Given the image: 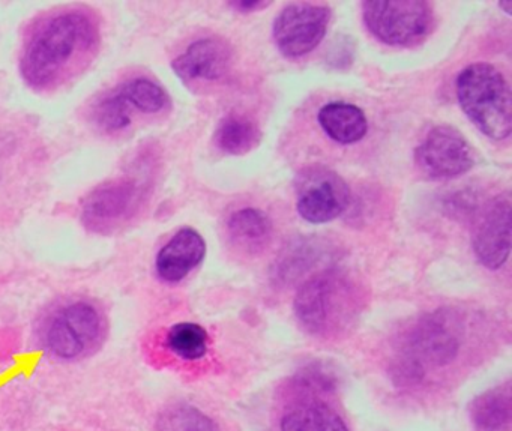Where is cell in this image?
<instances>
[{"instance_id": "cell-1", "label": "cell", "mask_w": 512, "mask_h": 431, "mask_svg": "<svg viewBox=\"0 0 512 431\" xmlns=\"http://www.w3.org/2000/svg\"><path fill=\"white\" fill-rule=\"evenodd\" d=\"M100 25L82 10L53 14L26 40L20 74L34 91H52L82 70L100 46Z\"/></svg>"}, {"instance_id": "cell-2", "label": "cell", "mask_w": 512, "mask_h": 431, "mask_svg": "<svg viewBox=\"0 0 512 431\" xmlns=\"http://www.w3.org/2000/svg\"><path fill=\"white\" fill-rule=\"evenodd\" d=\"M464 341V323L451 308H437L419 316L404 331L389 374L401 388H413L424 382L430 371L448 367L460 355Z\"/></svg>"}, {"instance_id": "cell-3", "label": "cell", "mask_w": 512, "mask_h": 431, "mask_svg": "<svg viewBox=\"0 0 512 431\" xmlns=\"http://www.w3.org/2000/svg\"><path fill=\"white\" fill-rule=\"evenodd\" d=\"M364 308V295L352 275L326 268L311 275L293 302L296 319L307 334L334 338L349 331Z\"/></svg>"}, {"instance_id": "cell-4", "label": "cell", "mask_w": 512, "mask_h": 431, "mask_svg": "<svg viewBox=\"0 0 512 431\" xmlns=\"http://www.w3.org/2000/svg\"><path fill=\"white\" fill-rule=\"evenodd\" d=\"M464 115L493 140H505L512 131V95L505 76L493 65L478 62L464 68L455 83Z\"/></svg>"}, {"instance_id": "cell-5", "label": "cell", "mask_w": 512, "mask_h": 431, "mask_svg": "<svg viewBox=\"0 0 512 431\" xmlns=\"http://www.w3.org/2000/svg\"><path fill=\"white\" fill-rule=\"evenodd\" d=\"M107 319L91 301L68 302L52 313L43 329V344L56 359L85 358L103 344Z\"/></svg>"}, {"instance_id": "cell-6", "label": "cell", "mask_w": 512, "mask_h": 431, "mask_svg": "<svg viewBox=\"0 0 512 431\" xmlns=\"http://www.w3.org/2000/svg\"><path fill=\"white\" fill-rule=\"evenodd\" d=\"M368 32L380 43L410 47L422 43L433 28V7L424 0H376L362 4Z\"/></svg>"}, {"instance_id": "cell-7", "label": "cell", "mask_w": 512, "mask_h": 431, "mask_svg": "<svg viewBox=\"0 0 512 431\" xmlns=\"http://www.w3.org/2000/svg\"><path fill=\"white\" fill-rule=\"evenodd\" d=\"M145 196V187L136 178L110 179L86 194L80 220L91 232L112 235L136 217Z\"/></svg>"}, {"instance_id": "cell-8", "label": "cell", "mask_w": 512, "mask_h": 431, "mask_svg": "<svg viewBox=\"0 0 512 431\" xmlns=\"http://www.w3.org/2000/svg\"><path fill=\"white\" fill-rule=\"evenodd\" d=\"M296 211L311 224L329 223L350 203V188L335 170L322 164L304 167L295 178Z\"/></svg>"}, {"instance_id": "cell-9", "label": "cell", "mask_w": 512, "mask_h": 431, "mask_svg": "<svg viewBox=\"0 0 512 431\" xmlns=\"http://www.w3.org/2000/svg\"><path fill=\"white\" fill-rule=\"evenodd\" d=\"M329 22L331 10L325 5L292 4L274 20L272 38L284 58H304L322 43Z\"/></svg>"}, {"instance_id": "cell-10", "label": "cell", "mask_w": 512, "mask_h": 431, "mask_svg": "<svg viewBox=\"0 0 512 431\" xmlns=\"http://www.w3.org/2000/svg\"><path fill=\"white\" fill-rule=\"evenodd\" d=\"M415 163L428 178L451 179L469 172L475 157L457 128L437 125L415 149Z\"/></svg>"}, {"instance_id": "cell-11", "label": "cell", "mask_w": 512, "mask_h": 431, "mask_svg": "<svg viewBox=\"0 0 512 431\" xmlns=\"http://www.w3.org/2000/svg\"><path fill=\"white\" fill-rule=\"evenodd\" d=\"M512 206L509 193L485 205L472 230V248L484 268L497 271L511 254Z\"/></svg>"}, {"instance_id": "cell-12", "label": "cell", "mask_w": 512, "mask_h": 431, "mask_svg": "<svg viewBox=\"0 0 512 431\" xmlns=\"http://www.w3.org/2000/svg\"><path fill=\"white\" fill-rule=\"evenodd\" d=\"M232 47L221 38H202L191 43L175 61L173 71L184 83L218 82L232 67Z\"/></svg>"}, {"instance_id": "cell-13", "label": "cell", "mask_w": 512, "mask_h": 431, "mask_svg": "<svg viewBox=\"0 0 512 431\" xmlns=\"http://www.w3.org/2000/svg\"><path fill=\"white\" fill-rule=\"evenodd\" d=\"M205 256L203 236L193 227H182L158 251L155 272L164 283H181L202 265Z\"/></svg>"}, {"instance_id": "cell-14", "label": "cell", "mask_w": 512, "mask_h": 431, "mask_svg": "<svg viewBox=\"0 0 512 431\" xmlns=\"http://www.w3.org/2000/svg\"><path fill=\"white\" fill-rule=\"evenodd\" d=\"M332 245L317 236H298L287 242L275 260L272 277L281 284H293L305 275L311 274L314 268L331 254Z\"/></svg>"}, {"instance_id": "cell-15", "label": "cell", "mask_w": 512, "mask_h": 431, "mask_svg": "<svg viewBox=\"0 0 512 431\" xmlns=\"http://www.w3.org/2000/svg\"><path fill=\"white\" fill-rule=\"evenodd\" d=\"M317 121L326 136L340 145H355L367 136V116L355 104H326L319 110Z\"/></svg>"}, {"instance_id": "cell-16", "label": "cell", "mask_w": 512, "mask_h": 431, "mask_svg": "<svg viewBox=\"0 0 512 431\" xmlns=\"http://www.w3.org/2000/svg\"><path fill=\"white\" fill-rule=\"evenodd\" d=\"M469 416L478 431L508 430L512 419L511 386H496L476 395L470 403Z\"/></svg>"}, {"instance_id": "cell-17", "label": "cell", "mask_w": 512, "mask_h": 431, "mask_svg": "<svg viewBox=\"0 0 512 431\" xmlns=\"http://www.w3.org/2000/svg\"><path fill=\"white\" fill-rule=\"evenodd\" d=\"M227 233L236 248L245 253H259L272 236V223L265 212L244 208L230 215Z\"/></svg>"}, {"instance_id": "cell-18", "label": "cell", "mask_w": 512, "mask_h": 431, "mask_svg": "<svg viewBox=\"0 0 512 431\" xmlns=\"http://www.w3.org/2000/svg\"><path fill=\"white\" fill-rule=\"evenodd\" d=\"M281 431H349L343 416L320 400H305L284 413Z\"/></svg>"}, {"instance_id": "cell-19", "label": "cell", "mask_w": 512, "mask_h": 431, "mask_svg": "<svg viewBox=\"0 0 512 431\" xmlns=\"http://www.w3.org/2000/svg\"><path fill=\"white\" fill-rule=\"evenodd\" d=\"M262 131L259 125L245 115L230 113L224 116L215 130L214 142L223 154L241 157L260 145Z\"/></svg>"}, {"instance_id": "cell-20", "label": "cell", "mask_w": 512, "mask_h": 431, "mask_svg": "<svg viewBox=\"0 0 512 431\" xmlns=\"http://www.w3.org/2000/svg\"><path fill=\"white\" fill-rule=\"evenodd\" d=\"M118 89L133 112L136 110L143 115H160L172 106V100L166 89L149 77L137 76L125 80Z\"/></svg>"}, {"instance_id": "cell-21", "label": "cell", "mask_w": 512, "mask_h": 431, "mask_svg": "<svg viewBox=\"0 0 512 431\" xmlns=\"http://www.w3.org/2000/svg\"><path fill=\"white\" fill-rule=\"evenodd\" d=\"M91 119L103 133H124L133 124V109L116 86L98 97L91 109Z\"/></svg>"}, {"instance_id": "cell-22", "label": "cell", "mask_w": 512, "mask_h": 431, "mask_svg": "<svg viewBox=\"0 0 512 431\" xmlns=\"http://www.w3.org/2000/svg\"><path fill=\"white\" fill-rule=\"evenodd\" d=\"M166 347L182 361H200L208 353L209 335L199 323H176L167 332Z\"/></svg>"}, {"instance_id": "cell-23", "label": "cell", "mask_w": 512, "mask_h": 431, "mask_svg": "<svg viewBox=\"0 0 512 431\" xmlns=\"http://www.w3.org/2000/svg\"><path fill=\"white\" fill-rule=\"evenodd\" d=\"M158 431H221V428L197 407L178 404L164 410L158 419Z\"/></svg>"}, {"instance_id": "cell-24", "label": "cell", "mask_w": 512, "mask_h": 431, "mask_svg": "<svg viewBox=\"0 0 512 431\" xmlns=\"http://www.w3.org/2000/svg\"><path fill=\"white\" fill-rule=\"evenodd\" d=\"M337 385V374L320 362L305 365L292 380L293 388L304 395L332 394Z\"/></svg>"}, {"instance_id": "cell-25", "label": "cell", "mask_w": 512, "mask_h": 431, "mask_svg": "<svg viewBox=\"0 0 512 431\" xmlns=\"http://www.w3.org/2000/svg\"><path fill=\"white\" fill-rule=\"evenodd\" d=\"M229 5L238 13L251 14L271 7V2H265V0H236V2H230Z\"/></svg>"}, {"instance_id": "cell-26", "label": "cell", "mask_w": 512, "mask_h": 431, "mask_svg": "<svg viewBox=\"0 0 512 431\" xmlns=\"http://www.w3.org/2000/svg\"><path fill=\"white\" fill-rule=\"evenodd\" d=\"M500 10H503V13L511 16L512 14V0H506V2H499Z\"/></svg>"}]
</instances>
